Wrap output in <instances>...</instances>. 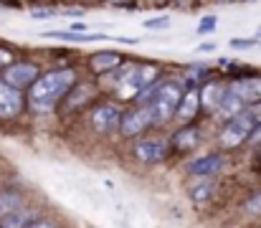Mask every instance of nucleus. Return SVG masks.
<instances>
[{"instance_id": "nucleus-1", "label": "nucleus", "mask_w": 261, "mask_h": 228, "mask_svg": "<svg viewBox=\"0 0 261 228\" xmlns=\"http://www.w3.org/2000/svg\"><path fill=\"white\" fill-rule=\"evenodd\" d=\"M74 84H76V71H71V69L48 71L33 81V86L28 91V102L36 112H51Z\"/></svg>"}, {"instance_id": "nucleus-2", "label": "nucleus", "mask_w": 261, "mask_h": 228, "mask_svg": "<svg viewBox=\"0 0 261 228\" xmlns=\"http://www.w3.org/2000/svg\"><path fill=\"white\" fill-rule=\"evenodd\" d=\"M182 84L168 79V81H160L152 94H150V102H147V109H150V117H152V124H165L170 122L177 112V104L182 99Z\"/></svg>"}, {"instance_id": "nucleus-3", "label": "nucleus", "mask_w": 261, "mask_h": 228, "mask_svg": "<svg viewBox=\"0 0 261 228\" xmlns=\"http://www.w3.org/2000/svg\"><path fill=\"white\" fill-rule=\"evenodd\" d=\"M158 74L160 71L152 64H140V66L127 69L124 74H119V79H117V94H119V99L142 96L145 91L152 89V84L158 81Z\"/></svg>"}, {"instance_id": "nucleus-4", "label": "nucleus", "mask_w": 261, "mask_h": 228, "mask_svg": "<svg viewBox=\"0 0 261 228\" xmlns=\"http://www.w3.org/2000/svg\"><path fill=\"white\" fill-rule=\"evenodd\" d=\"M256 124H261V107L259 104H251L241 114H236L233 119H228V124L221 132V145L223 147H239V145H244L251 137V132H254Z\"/></svg>"}, {"instance_id": "nucleus-5", "label": "nucleus", "mask_w": 261, "mask_h": 228, "mask_svg": "<svg viewBox=\"0 0 261 228\" xmlns=\"http://www.w3.org/2000/svg\"><path fill=\"white\" fill-rule=\"evenodd\" d=\"M36 79H38V69H36L33 64H25V61L10 64L8 69H3V81H5L10 89H15V91H20V89H25V86H33Z\"/></svg>"}, {"instance_id": "nucleus-6", "label": "nucleus", "mask_w": 261, "mask_h": 228, "mask_svg": "<svg viewBox=\"0 0 261 228\" xmlns=\"http://www.w3.org/2000/svg\"><path fill=\"white\" fill-rule=\"evenodd\" d=\"M91 124L99 135H112L122 124V112L114 104H99L91 114Z\"/></svg>"}, {"instance_id": "nucleus-7", "label": "nucleus", "mask_w": 261, "mask_h": 228, "mask_svg": "<svg viewBox=\"0 0 261 228\" xmlns=\"http://www.w3.org/2000/svg\"><path fill=\"white\" fill-rule=\"evenodd\" d=\"M152 124V117H150V109L147 107H137V109H129L127 114H122V135L127 137H135V135H142L147 127Z\"/></svg>"}, {"instance_id": "nucleus-8", "label": "nucleus", "mask_w": 261, "mask_h": 228, "mask_svg": "<svg viewBox=\"0 0 261 228\" xmlns=\"http://www.w3.org/2000/svg\"><path fill=\"white\" fill-rule=\"evenodd\" d=\"M221 170H223V155H216V152L188 162V175H193V178H213Z\"/></svg>"}, {"instance_id": "nucleus-9", "label": "nucleus", "mask_w": 261, "mask_h": 228, "mask_svg": "<svg viewBox=\"0 0 261 228\" xmlns=\"http://www.w3.org/2000/svg\"><path fill=\"white\" fill-rule=\"evenodd\" d=\"M228 89H231V94H236L244 104H246V102H249V104L261 102V76H244V79L233 81Z\"/></svg>"}, {"instance_id": "nucleus-10", "label": "nucleus", "mask_w": 261, "mask_h": 228, "mask_svg": "<svg viewBox=\"0 0 261 228\" xmlns=\"http://www.w3.org/2000/svg\"><path fill=\"white\" fill-rule=\"evenodd\" d=\"M135 157L140 162H150V165L160 162V160L168 157V145L163 140H142V142L135 145Z\"/></svg>"}, {"instance_id": "nucleus-11", "label": "nucleus", "mask_w": 261, "mask_h": 228, "mask_svg": "<svg viewBox=\"0 0 261 228\" xmlns=\"http://www.w3.org/2000/svg\"><path fill=\"white\" fill-rule=\"evenodd\" d=\"M23 112V96L20 91L10 89L5 81H0V117H18Z\"/></svg>"}, {"instance_id": "nucleus-12", "label": "nucleus", "mask_w": 261, "mask_h": 228, "mask_svg": "<svg viewBox=\"0 0 261 228\" xmlns=\"http://www.w3.org/2000/svg\"><path fill=\"white\" fill-rule=\"evenodd\" d=\"M226 94H228V86L213 81V84H208V86L200 91V104H205L208 109H218L221 102L226 99Z\"/></svg>"}, {"instance_id": "nucleus-13", "label": "nucleus", "mask_w": 261, "mask_h": 228, "mask_svg": "<svg viewBox=\"0 0 261 228\" xmlns=\"http://www.w3.org/2000/svg\"><path fill=\"white\" fill-rule=\"evenodd\" d=\"M119 64H122V56L117 51H99V54L91 56V69L96 74H107V71L117 69Z\"/></svg>"}, {"instance_id": "nucleus-14", "label": "nucleus", "mask_w": 261, "mask_h": 228, "mask_svg": "<svg viewBox=\"0 0 261 228\" xmlns=\"http://www.w3.org/2000/svg\"><path fill=\"white\" fill-rule=\"evenodd\" d=\"M198 109H200V94L198 91H185L182 94V99H180V104H177V117L182 119V122H190L195 114H198Z\"/></svg>"}, {"instance_id": "nucleus-15", "label": "nucleus", "mask_w": 261, "mask_h": 228, "mask_svg": "<svg viewBox=\"0 0 261 228\" xmlns=\"http://www.w3.org/2000/svg\"><path fill=\"white\" fill-rule=\"evenodd\" d=\"M46 38H59V41H76V43H91V41H104L109 36L104 33H71V31H46Z\"/></svg>"}, {"instance_id": "nucleus-16", "label": "nucleus", "mask_w": 261, "mask_h": 228, "mask_svg": "<svg viewBox=\"0 0 261 228\" xmlns=\"http://www.w3.org/2000/svg\"><path fill=\"white\" fill-rule=\"evenodd\" d=\"M173 142H175L177 150L188 152V150H193V147H198V142H200V132H198L195 127H182L180 132H175Z\"/></svg>"}, {"instance_id": "nucleus-17", "label": "nucleus", "mask_w": 261, "mask_h": 228, "mask_svg": "<svg viewBox=\"0 0 261 228\" xmlns=\"http://www.w3.org/2000/svg\"><path fill=\"white\" fill-rule=\"evenodd\" d=\"M244 112V102L236 96V94H231V89H228V94H226V99L221 102V107H218V114L221 117H226V119H233L236 114H241Z\"/></svg>"}, {"instance_id": "nucleus-18", "label": "nucleus", "mask_w": 261, "mask_h": 228, "mask_svg": "<svg viewBox=\"0 0 261 228\" xmlns=\"http://www.w3.org/2000/svg\"><path fill=\"white\" fill-rule=\"evenodd\" d=\"M20 206V198L13 193H0V218H8L15 213V208Z\"/></svg>"}, {"instance_id": "nucleus-19", "label": "nucleus", "mask_w": 261, "mask_h": 228, "mask_svg": "<svg viewBox=\"0 0 261 228\" xmlns=\"http://www.w3.org/2000/svg\"><path fill=\"white\" fill-rule=\"evenodd\" d=\"M211 193H213V188H211V185H198V188H193V190H190V198H193L195 203H205V200L211 198Z\"/></svg>"}, {"instance_id": "nucleus-20", "label": "nucleus", "mask_w": 261, "mask_h": 228, "mask_svg": "<svg viewBox=\"0 0 261 228\" xmlns=\"http://www.w3.org/2000/svg\"><path fill=\"white\" fill-rule=\"evenodd\" d=\"M54 15H59L54 8H33V10H31V18H36V20H48V18H54Z\"/></svg>"}, {"instance_id": "nucleus-21", "label": "nucleus", "mask_w": 261, "mask_h": 228, "mask_svg": "<svg viewBox=\"0 0 261 228\" xmlns=\"http://www.w3.org/2000/svg\"><path fill=\"white\" fill-rule=\"evenodd\" d=\"M216 26H218V18H216V15H205V18L198 23V33H211Z\"/></svg>"}, {"instance_id": "nucleus-22", "label": "nucleus", "mask_w": 261, "mask_h": 228, "mask_svg": "<svg viewBox=\"0 0 261 228\" xmlns=\"http://www.w3.org/2000/svg\"><path fill=\"white\" fill-rule=\"evenodd\" d=\"M246 213H249V216H261V193L249 198V203H246Z\"/></svg>"}, {"instance_id": "nucleus-23", "label": "nucleus", "mask_w": 261, "mask_h": 228, "mask_svg": "<svg viewBox=\"0 0 261 228\" xmlns=\"http://www.w3.org/2000/svg\"><path fill=\"white\" fill-rule=\"evenodd\" d=\"M168 23H170L168 15H163V18H150V20H145V28H165Z\"/></svg>"}, {"instance_id": "nucleus-24", "label": "nucleus", "mask_w": 261, "mask_h": 228, "mask_svg": "<svg viewBox=\"0 0 261 228\" xmlns=\"http://www.w3.org/2000/svg\"><path fill=\"white\" fill-rule=\"evenodd\" d=\"M256 41H249V38H231V48H239V51H246L251 48Z\"/></svg>"}, {"instance_id": "nucleus-25", "label": "nucleus", "mask_w": 261, "mask_h": 228, "mask_svg": "<svg viewBox=\"0 0 261 228\" xmlns=\"http://www.w3.org/2000/svg\"><path fill=\"white\" fill-rule=\"evenodd\" d=\"M13 64V54L8 48H0V69H8Z\"/></svg>"}, {"instance_id": "nucleus-26", "label": "nucleus", "mask_w": 261, "mask_h": 228, "mask_svg": "<svg viewBox=\"0 0 261 228\" xmlns=\"http://www.w3.org/2000/svg\"><path fill=\"white\" fill-rule=\"evenodd\" d=\"M251 142H261V124H256L254 127V132H251V137H249Z\"/></svg>"}, {"instance_id": "nucleus-27", "label": "nucleus", "mask_w": 261, "mask_h": 228, "mask_svg": "<svg viewBox=\"0 0 261 228\" xmlns=\"http://www.w3.org/2000/svg\"><path fill=\"white\" fill-rule=\"evenodd\" d=\"M61 15H69V18H82L84 13H82V10H66V13H61Z\"/></svg>"}, {"instance_id": "nucleus-28", "label": "nucleus", "mask_w": 261, "mask_h": 228, "mask_svg": "<svg viewBox=\"0 0 261 228\" xmlns=\"http://www.w3.org/2000/svg\"><path fill=\"white\" fill-rule=\"evenodd\" d=\"M28 228H56V226H51V223H33V226H28Z\"/></svg>"}, {"instance_id": "nucleus-29", "label": "nucleus", "mask_w": 261, "mask_h": 228, "mask_svg": "<svg viewBox=\"0 0 261 228\" xmlns=\"http://www.w3.org/2000/svg\"><path fill=\"white\" fill-rule=\"evenodd\" d=\"M213 48H216L213 43H203V46H200V51H213Z\"/></svg>"}, {"instance_id": "nucleus-30", "label": "nucleus", "mask_w": 261, "mask_h": 228, "mask_svg": "<svg viewBox=\"0 0 261 228\" xmlns=\"http://www.w3.org/2000/svg\"><path fill=\"white\" fill-rule=\"evenodd\" d=\"M109 3H117V5H129V0H109Z\"/></svg>"}, {"instance_id": "nucleus-31", "label": "nucleus", "mask_w": 261, "mask_h": 228, "mask_svg": "<svg viewBox=\"0 0 261 228\" xmlns=\"http://www.w3.org/2000/svg\"><path fill=\"white\" fill-rule=\"evenodd\" d=\"M256 38H261V26H259V31H256Z\"/></svg>"}, {"instance_id": "nucleus-32", "label": "nucleus", "mask_w": 261, "mask_h": 228, "mask_svg": "<svg viewBox=\"0 0 261 228\" xmlns=\"http://www.w3.org/2000/svg\"><path fill=\"white\" fill-rule=\"evenodd\" d=\"M218 3H233V0H218Z\"/></svg>"}]
</instances>
